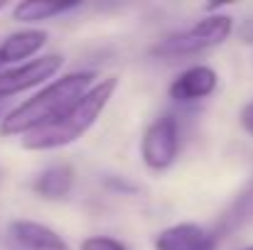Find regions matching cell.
I'll list each match as a JSON object with an SVG mask.
<instances>
[{
    "mask_svg": "<svg viewBox=\"0 0 253 250\" xmlns=\"http://www.w3.org/2000/svg\"><path fill=\"white\" fill-rule=\"evenodd\" d=\"M93 71H74L57 81H52L47 88L27 98L22 106L10 110L0 120L2 135H27L44 125H52L54 120L64 118L86 93L93 88Z\"/></svg>",
    "mask_w": 253,
    "mask_h": 250,
    "instance_id": "6da1fadb",
    "label": "cell"
},
{
    "mask_svg": "<svg viewBox=\"0 0 253 250\" xmlns=\"http://www.w3.org/2000/svg\"><path fill=\"white\" fill-rule=\"evenodd\" d=\"M116 86H118V79H113V76L98 81L64 118H59L52 125H44L35 133L22 135V147L42 152V150H57V147L77 143L96 123V118L103 113V108L108 106V101L116 93Z\"/></svg>",
    "mask_w": 253,
    "mask_h": 250,
    "instance_id": "7a4b0ae2",
    "label": "cell"
},
{
    "mask_svg": "<svg viewBox=\"0 0 253 250\" xmlns=\"http://www.w3.org/2000/svg\"><path fill=\"white\" fill-rule=\"evenodd\" d=\"M231 30H234V20L229 15H209V17L199 20L197 25H192L189 30L174 32V35H168L165 39H160L153 47V54L163 57V59L197 54V52L224 44L229 39Z\"/></svg>",
    "mask_w": 253,
    "mask_h": 250,
    "instance_id": "3957f363",
    "label": "cell"
},
{
    "mask_svg": "<svg viewBox=\"0 0 253 250\" xmlns=\"http://www.w3.org/2000/svg\"><path fill=\"white\" fill-rule=\"evenodd\" d=\"M177 150H179V128L172 115H163L148 125L140 143V155L150 169L155 172L168 169L177 157Z\"/></svg>",
    "mask_w": 253,
    "mask_h": 250,
    "instance_id": "277c9868",
    "label": "cell"
},
{
    "mask_svg": "<svg viewBox=\"0 0 253 250\" xmlns=\"http://www.w3.org/2000/svg\"><path fill=\"white\" fill-rule=\"evenodd\" d=\"M64 64V57L62 54H44L40 59H32L22 67H15V69H7L0 74V98H7V96H15V93H22L37 83L52 79Z\"/></svg>",
    "mask_w": 253,
    "mask_h": 250,
    "instance_id": "5b68a950",
    "label": "cell"
},
{
    "mask_svg": "<svg viewBox=\"0 0 253 250\" xmlns=\"http://www.w3.org/2000/svg\"><path fill=\"white\" fill-rule=\"evenodd\" d=\"M7 241L15 250H69L57 231L35 221H12L7 226Z\"/></svg>",
    "mask_w": 253,
    "mask_h": 250,
    "instance_id": "8992f818",
    "label": "cell"
},
{
    "mask_svg": "<svg viewBox=\"0 0 253 250\" xmlns=\"http://www.w3.org/2000/svg\"><path fill=\"white\" fill-rule=\"evenodd\" d=\"M158 250H216V236L197 223H177L155 238Z\"/></svg>",
    "mask_w": 253,
    "mask_h": 250,
    "instance_id": "52a82bcc",
    "label": "cell"
},
{
    "mask_svg": "<svg viewBox=\"0 0 253 250\" xmlns=\"http://www.w3.org/2000/svg\"><path fill=\"white\" fill-rule=\"evenodd\" d=\"M219 76L211 67H189L187 71H182L174 81L169 83V98L189 103V101H199L207 98L216 91Z\"/></svg>",
    "mask_w": 253,
    "mask_h": 250,
    "instance_id": "ba28073f",
    "label": "cell"
},
{
    "mask_svg": "<svg viewBox=\"0 0 253 250\" xmlns=\"http://www.w3.org/2000/svg\"><path fill=\"white\" fill-rule=\"evenodd\" d=\"M44 42H47V32H44V30L12 32L10 37H5V39L0 42V67L35 57V54L44 47Z\"/></svg>",
    "mask_w": 253,
    "mask_h": 250,
    "instance_id": "9c48e42d",
    "label": "cell"
},
{
    "mask_svg": "<svg viewBox=\"0 0 253 250\" xmlns=\"http://www.w3.org/2000/svg\"><path fill=\"white\" fill-rule=\"evenodd\" d=\"M74 186V169L69 165H54L47 167L35 181L32 189L42 199H64Z\"/></svg>",
    "mask_w": 253,
    "mask_h": 250,
    "instance_id": "30bf717a",
    "label": "cell"
},
{
    "mask_svg": "<svg viewBox=\"0 0 253 250\" xmlns=\"http://www.w3.org/2000/svg\"><path fill=\"white\" fill-rule=\"evenodd\" d=\"M74 7H79L77 0H69V2H62V0H25V2L15 5L12 17L17 22H42V20L57 17L67 10H74Z\"/></svg>",
    "mask_w": 253,
    "mask_h": 250,
    "instance_id": "8fae6325",
    "label": "cell"
},
{
    "mask_svg": "<svg viewBox=\"0 0 253 250\" xmlns=\"http://www.w3.org/2000/svg\"><path fill=\"white\" fill-rule=\"evenodd\" d=\"M82 250H128L121 241L106 238V236H91L82 243Z\"/></svg>",
    "mask_w": 253,
    "mask_h": 250,
    "instance_id": "7c38bea8",
    "label": "cell"
},
{
    "mask_svg": "<svg viewBox=\"0 0 253 250\" xmlns=\"http://www.w3.org/2000/svg\"><path fill=\"white\" fill-rule=\"evenodd\" d=\"M241 125H244V130H246L249 135H253V101L246 103L244 110H241Z\"/></svg>",
    "mask_w": 253,
    "mask_h": 250,
    "instance_id": "4fadbf2b",
    "label": "cell"
},
{
    "mask_svg": "<svg viewBox=\"0 0 253 250\" xmlns=\"http://www.w3.org/2000/svg\"><path fill=\"white\" fill-rule=\"evenodd\" d=\"M241 37H244V42H253V17L244 22V27H241Z\"/></svg>",
    "mask_w": 253,
    "mask_h": 250,
    "instance_id": "5bb4252c",
    "label": "cell"
},
{
    "mask_svg": "<svg viewBox=\"0 0 253 250\" xmlns=\"http://www.w3.org/2000/svg\"><path fill=\"white\" fill-rule=\"evenodd\" d=\"M244 250H253V246H251V248H244Z\"/></svg>",
    "mask_w": 253,
    "mask_h": 250,
    "instance_id": "9a60e30c",
    "label": "cell"
},
{
    "mask_svg": "<svg viewBox=\"0 0 253 250\" xmlns=\"http://www.w3.org/2000/svg\"><path fill=\"white\" fill-rule=\"evenodd\" d=\"M0 7H2V2H0Z\"/></svg>",
    "mask_w": 253,
    "mask_h": 250,
    "instance_id": "2e32d148",
    "label": "cell"
},
{
    "mask_svg": "<svg viewBox=\"0 0 253 250\" xmlns=\"http://www.w3.org/2000/svg\"><path fill=\"white\" fill-rule=\"evenodd\" d=\"M0 118H2V115H0Z\"/></svg>",
    "mask_w": 253,
    "mask_h": 250,
    "instance_id": "e0dca14e",
    "label": "cell"
}]
</instances>
